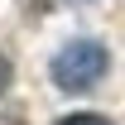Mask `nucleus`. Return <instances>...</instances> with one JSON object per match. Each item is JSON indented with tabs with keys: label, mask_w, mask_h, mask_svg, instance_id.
<instances>
[{
	"label": "nucleus",
	"mask_w": 125,
	"mask_h": 125,
	"mask_svg": "<svg viewBox=\"0 0 125 125\" xmlns=\"http://www.w3.org/2000/svg\"><path fill=\"white\" fill-rule=\"evenodd\" d=\"M10 77H15V67H10V58H5V53H0V92H5V87H10Z\"/></svg>",
	"instance_id": "obj_3"
},
{
	"label": "nucleus",
	"mask_w": 125,
	"mask_h": 125,
	"mask_svg": "<svg viewBox=\"0 0 125 125\" xmlns=\"http://www.w3.org/2000/svg\"><path fill=\"white\" fill-rule=\"evenodd\" d=\"M106 72H111V53L96 39H67L53 53V62H48V77L62 92H92Z\"/></svg>",
	"instance_id": "obj_1"
},
{
	"label": "nucleus",
	"mask_w": 125,
	"mask_h": 125,
	"mask_svg": "<svg viewBox=\"0 0 125 125\" xmlns=\"http://www.w3.org/2000/svg\"><path fill=\"white\" fill-rule=\"evenodd\" d=\"M53 125H115V120L96 115V111H72V115H62V120H53Z\"/></svg>",
	"instance_id": "obj_2"
}]
</instances>
